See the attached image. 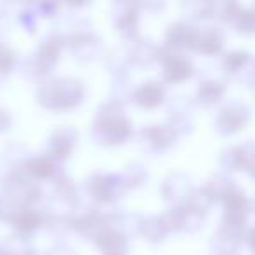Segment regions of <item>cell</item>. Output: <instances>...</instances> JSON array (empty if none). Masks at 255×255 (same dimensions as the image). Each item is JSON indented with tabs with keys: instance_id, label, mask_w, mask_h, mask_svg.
Returning <instances> with one entry per match:
<instances>
[{
	"instance_id": "obj_3",
	"label": "cell",
	"mask_w": 255,
	"mask_h": 255,
	"mask_svg": "<svg viewBox=\"0 0 255 255\" xmlns=\"http://www.w3.org/2000/svg\"><path fill=\"white\" fill-rule=\"evenodd\" d=\"M236 28L243 35H255V9H243L236 14Z\"/></svg>"
},
{
	"instance_id": "obj_5",
	"label": "cell",
	"mask_w": 255,
	"mask_h": 255,
	"mask_svg": "<svg viewBox=\"0 0 255 255\" xmlns=\"http://www.w3.org/2000/svg\"><path fill=\"white\" fill-rule=\"evenodd\" d=\"M254 212H255V201H254Z\"/></svg>"
},
{
	"instance_id": "obj_4",
	"label": "cell",
	"mask_w": 255,
	"mask_h": 255,
	"mask_svg": "<svg viewBox=\"0 0 255 255\" xmlns=\"http://www.w3.org/2000/svg\"><path fill=\"white\" fill-rule=\"evenodd\" d=\"M245 240H247V243H248V247H250L252 254L255 255V227H252V229L248 231L247 236H245Z\"/></svg>"
},
{
	"instance_id": "obj_1",
	"label": "cell",
	"mask_w": 255,
	"mask_h": 255,
	"mask_svg": "<svg viewBox=\"0 0 255 255\" xmlns=\"http://www.w3.org/2000/svg\"><path fill=\"white\" fill-rule=\"evenodd\" d=\"M226 116H224V129L226 133L233 135V133H238L241 129H245V126L248 124L250 121V109H248L245 103H240V102H234L233 105L227 107Z\"/></svg>"
},
{
	"instance_id": "obj_2",
	"label": "cell",
	"mask_w": 255,
	"mask_h": 255,
	"mask_svg": "<svg viewBox=\"0 0 255 255\" xmlns=\"http://www.w3.org/2000/svg\"><path fill=\"white\" fill-rule=\"evenodd\" d=\"M233 166L247 171L255 180V142H248L234 149L233 154Z\"/></svg>"
}]
</instances>
